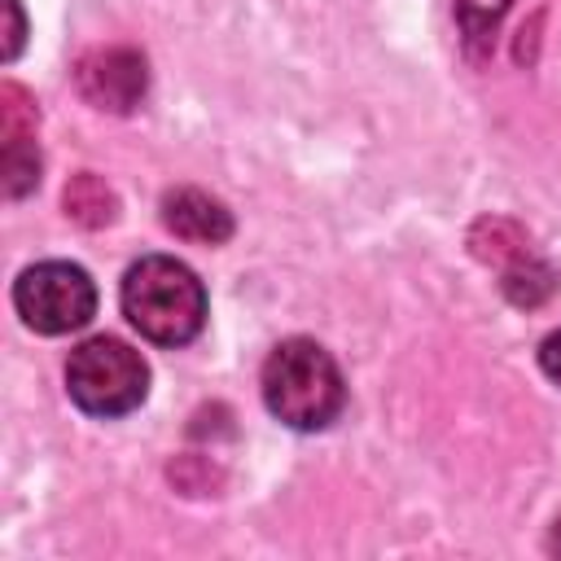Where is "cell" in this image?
I'll return each mask as SVG.
<instances>
[{
  "label": "cell",
  "instance_id": "6",
  "mask_svg": "<svg viewBox=\"0 0 561 561\" xmlns=\"http://www.w3.org/2000/svg\"><path fill=\"white\" fill-rule=\"evenodd\" d=\"M162 224H167V232L197 241V245H224L237 228L232 210L202 188H171L162 197Z\"/></svg>",
  "mask_w": 561,
  "mask_h": 561
},
{
  "label": "cell",
  "instance_id": "4",
  "mask_svg": "<svg viewBox=\"0 0 561 561\" xmlns=\"http://www.w3.org/2000/svg\"><path fill=\"white\" fill-rule=\"evenodd\" d=\"M13 307L26 329L44 337H61L96 316V285L79 263L44 259L13 280Z\"/></svg>",
  "mask_w": 561,
  "mask_h": 561
},
{
  "label": "cell",
  "instance_id": "3",
  "mask_svg": "<svg viewBox=\"0 0 561 561\" xmlns=\"http://www.w3.org/2000/svg\"><path fill=\"white\" fill-rule=\"evenodd\" d=\"M66 394L88 416H127L149 394V364L118 337H88L66 359Z\"/></svg>",
  "mask_w": 561,
  "mask_h": 561
},
{
  "label": "cell",
  "instance_id": "10",
  "mask_svg": "<svg viewBox=\"0 0 561 561\" xmlns=\"http://www.w3.org/2000/svg\"><path fill=\"white\" fill-rule=\"evenodd\" d=\"M508 4L513 0H460V31H465V39L469 44L495 39V26H500Z\"/></svg>",
  "mask_w": 561,
  "mask_h": 561
},
{
  "label": "cell",
  "instance_id": "8",
  "mask_svg": "<svg viewBox=\"0 0 561 561\" xmlns=\"http://www.w3.org/2000/svg\"><path fill=\"white\" fill-rule=\"evenodd\" d=\"M469 245H473L478 259L495 263L500 272H508L513 263H522V259L535 254V250H530V237H526L517 224H508V219H482V224L469 232Z\"/></svg>",
  "mask_w": 561,
  "mask_h": 561
},
{
  "label": "cell",
  "instance_id": "12",
  "mask_svg": "<svg viewBox=\"0 0 561 561\" xmlns=\"http://www.w3.org/2000/svg\"><path fill=\"white\" fill-rule=\"evenodd\" d=\"M9 18H13V35H9V44H4V57L13 61L18 48H22V13H18V0H9Z\"/></svg>",
  "mask_w": 561,
  "mask_h": 561
},
{
  "label": "cell",
  "instance_id": "11",
  "mask_svg": "<svg viewBox=\"0 0 561 561\" xmlns=\"http://www.w3.org/2000/svg\"><path fill=\"white\" fill-rule=\"evenodd\" d=\"M539 368L561 386V329H552V333L539 342Z\"/></svg>",
  "mask_w": 561,
  "mask_h": 561
},
{
  "label": "cell",
  "instance_id": "5",
  "mask_svg": "<svg viewBox=\"0 0 561 561\" xmlns=\"http://www.w3.org/2000/svg\"><path fill=\"white\" fill-rule=\"evenodd\" d=\"M75 88L88 105L110 110V114H127L140 105L145 88H149V66L136 48H92L75 61Z\"/></svg>",
  "mask_w": 561,
  "mask_h": 561
},
{
  "label": "cell",
  "instance_id": "13",
  "mask_svg": "<svg viewBox=\"0 0 561 561\" xmlns=\"http://www.w3.org/2000/svg\"><path fill=\"white\" fill-rule=\"evenodd\" d=\"M552 552H561V522H557V530H552Z\"/></svg>",
  "mask_w": 561,
  "mask_h": 561
},
{
  "label": "cell",
  "instance_id": "1",
  "mask_svg": "<svg viewBox=\"0 0 561 561\" xmlns=\"http://www.w3.org/2000/svg\"><path fill=\"white\" fill-rule=\"evenodd\" d=\"M118 302L127 324L153 346H188L206 324V285L171 254H145L123 272Z\"/></svg>",
  "mask_w": 561,
  "mask_h": 561
},
{
  "label": "cell",
  "instance_id": "7",
  "mask_svg": "<svg viewBox=\"0 0 561 561\" xmlns=\"http://www.w3.org/2000/svg\"><path fill=\"white\" fill-rule=\"evenodd\" d=\"M61 206H66V215H70L79 228H105V224L118 219V197H114V188H110L101 175H92V171L70 175V184H66V193H61Z\"/></svg>",
  "mask_w": 561,
  "mask_h": 561
},
{
  "label": "cell",
  "instance_id": "2",
  "mask_svg": "<svg viewBox=\"0 0 561 561\" xmlns=\"http://www.w3.org/2000/svg\"><path fill=\"white\" fill-rule=\"evenodd\" d=\"M259 386H263L267 412L298 434L329 430L346 408V377L337 359L311 337L276 342L272 355L263 359Z\"/></svg>",
  "mask_w": 561,
  "mask_h": 561
},
{
  "label": "cell",
  "instance_id": "9",
  "mask_svg": "<svg viewBox=\"0 0 561 561\" xmlns=\"http://www.w3.org/2000/svg\"><path fill=\"white\" fill-rule=\"evenodd\" d=\"M39 184V149L35 136L22 140H4V197H26Z\"/></svg>",
  "mask_w": 561,
  "mask_h": 561
}]
</instances>
